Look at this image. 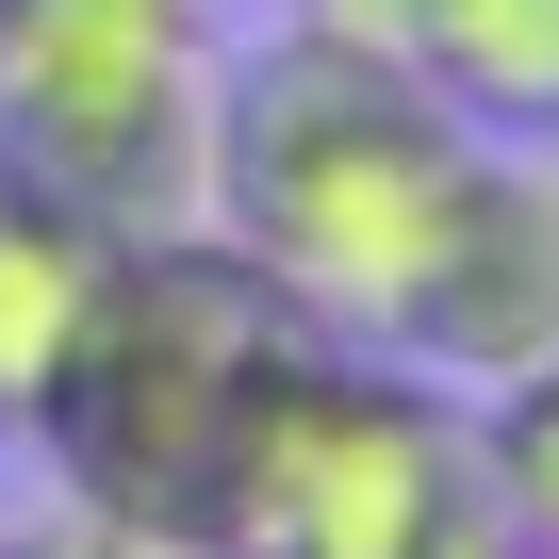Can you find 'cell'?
<instances>
[{"label":"cell","instance_id":"cell-1","mask_svg":"<svg viewBox=\"0 0 559 559\" xmlns=\"http://www.w3.org/2000/svg\"><path fill=\"white\" fill-rule=\"evenodd\" d=\"M477 148L493 132H461L412 67L280 17L263 50L214 67V247H247L297 330L395 346L412 280H428V247H444V214L477 181Z\"/></svg>","mask_w":559,"mask_h":559},{"label":"cell","instance_id":"cell-2","mask_svg":"<svg viewBox=\"0 0 559 559\" xmlns=\"http://www.w3.org/2000/svg\"><path fill=\"white\" fill-rule=\"evenodd\" d=\"M198 559H526V543L493 526L477 428L428 362L297 330L198 493Z\"/></svg>","mask_w":559,"mask_h":559},{"label":"cell","instance_id":"cell-3","mask_svg":"<svg viewBox=\"0 0 559 559\" xmlns=\"http://www.w3.org/2000/svg\"><path fill=\"white\" fill-rule=\"evenodd\" d=\"M280 346H297V313H280V280L247 247L132 230L116 280H99V313H83V346H67V379L34 395L17 444H50L67 493L148 510V526L198 543V493H214V461H230V428H247V395H263Z\"/></svg>","mask_w":559,"mask_h":559},{"label":"cell","instance_id":"cell-4","mask_svg":"<svg viewBox=\"0 0 559 559\" xmlns=\"http://www.w3.org/2000/svg\"><path fill=\"white\" fill-rule=\"evenodd\" d=\"M0 165L132 230H214V0H0Z\"/></svg>","mask_w":559,"mask_h":559},{"label":"cell","instance_id":"cell-5","mask_svg":"<svg viewBox=\"0 0 559 559\" xmlns=\"http://www.w3.org/2000/svg\"><path fill=\"white\" fill-rule=\"evenodd\" d=\"M395 362H428L444 395H493L526 362H559V165L543 148H477L428 280H412V330Z\"/></svg>","mask_w":559,"mask_h":559},{"label":"cell","instance_id":"cell-6","mask_svg":"<svg viewBox=\"0 0 559 559\" xmlns=\"http://www.w3.org/2000/svg\"><path fill=\"white\" fill-rule=\"evenodd\" d=\"M280 17L412 67L493 148H559V0H280Z\"/></svg>","mask_w":559,"mask_h":559},{"label":"cell","instance_id":"cell-7","mask_svg":"<svg viewBox=\"0 0 559 559\" xmlns=\"http://www.w3.org/2000/svg\"><path fill=\"white\" fill-rule=\"evenodd\" d=\"M99 280H116V230L83 198H50L34 165H0V428H34V395L67 379V346L99 313Z\"/></svg>","mask_w":559,"mask_h":559},{"label":"cell","instance_id":"cell-8","mask_svg":"<svg viewBox=\"0 0 559 559\" xmlns=\"http://www.w3.org/2000/svg\"><path fill=\"white\" fill-rule=\"evenodd\" d=\"M461 428H477V493H493V526H510L526 559H559V362L493 379Z\"/></svg>","mask_w":559,"mask_h":559},{"label":"cell","instance_id":"cell-9","mask_svg":"<svg viewBox=\"0 0 559 559\" xmlns=\"http://www.w3.org/2000/svg\"><path fill=\"white\" fill-rule=\"evenodd\" d=\"M0 559H198L181 526H148V510H99V493H50L34 526H0Z\"/></svg>","mask_w":559,"mask_h":559}]
</instances>
